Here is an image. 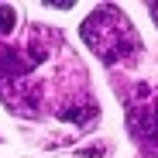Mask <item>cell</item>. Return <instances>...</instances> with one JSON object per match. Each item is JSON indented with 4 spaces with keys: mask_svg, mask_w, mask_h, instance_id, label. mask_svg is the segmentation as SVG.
<instances>
[{
    "mask_svg": "<svg viewBox=\"0 0 158 158\" xmlns=\"http://www.w3.org/2000/svg\"><path fill=\"white\" fill-rule=\"evenodd\" d=\"M79 35L103 65H134L141 59V38L131 28L127 14L114 4L96 7L79 24Z\"/></svg>",
    "mask_w": 158,
    "mask_h": 158,
    "instance_id": "1",
    "label": "cell"
},
{
    "mask_svg": "<svg viewBox=\"0 0 158 158\" xmlns=\"http://www.w3.org/2000/svg\"><path fill=\"white\" fill-rule=\"evenodd\" d=\"M127 127L148 155H158V93L138 89L127 100Z\"/></svg>",
    "mask_w": 158,
    "mask_h": 158,
    "instance_id": "2",
    "label": "cell"
},
{
    "mask_svg": "<svg viewBox=\"0 0 158 158\" xmlns=\"http://www.w3.org/2000/svg\"><path fill=\"white\" fill-rule=\"evenodd\" d=\"M100 107H96V100H89V96H79V100H65L62 107H59V117L62 120H72V124H93L100 114H96Z\"/></svg>",
    "mask_w": 158,
    "mask_h": 158,
    "instance_id": "3",
    "label": "cell"
},
{
    "mask_svg": "<svg viewBox=\"0 0 158 158\" xmlns=\"http://www.w3.org/2000/svg\"><path fill=\"white\" fill-rule=\"evenodd\" d=\"M14 21H17V14L10 7H0V35H10L14 31Z\"/></svg>",
    "mask_w": 158,
    "mask_h": 158,
    "instance_id": "4",
    "label": "cell"
},
{
    "mask_svg": "<svg viewBox=\"0 0 158 158\" xmlns=\"http://www.w3.org/2000/svg\"><path fill=\"white\" fill-rule=\"evenodd\" d=\"M148 14L155 17V24H158V4H148Z\"/></svg>",
    "mask_w": 158,
    "mask_h": 158,
    "instance_id": "5",
    "label": "cell"
}]
</instances>
